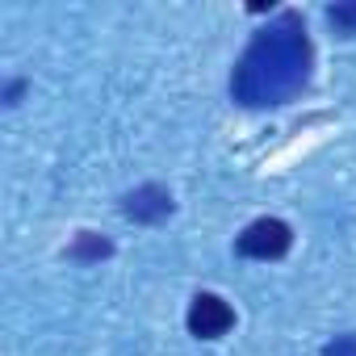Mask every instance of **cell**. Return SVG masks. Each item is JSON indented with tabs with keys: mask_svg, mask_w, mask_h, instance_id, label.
I'll list each match as a JSON object with an SVG mask.
<instances>
[{
	"mask_svg": "<svg viewBox=\"0 0 356 356\" xmlns=\"http://www.w3.org/2000/svg\"><path fill=\"white\" fill-rule=\"evenodd\" d=\"M122 214L130 222H163L172 214V193L163 185H143L122 197Z\"/></svg>",
	"mask_w": 356,
	"mask_h": 356,
	"instance_id": "277c9868",
	"label": "cell"
},
{
	"mask_svg": "<svg viewBox=\"0 0 356 356\" xmlns=\"http://www.w3.org/2000/svg\"><path fill=\"white\" fill-rule=\"evenodd\" d=\"M314 67V51L298 13H281L260 30L231 72V97L248 109H268L293 101Z\"/></svg>",
	"mask_w": 356,
	"mask_h": 356,
	"instance_id": "6da1fadb",
	"label": "cell"
},
{
	"mask_svg": "<svg viewBox=\"0 0 356 356\" xmlns=\"http://www.w3.org/2000/svg\"><path fill=\"white\" fill-rule=\"evenodd\" d=\"M323 356H356V335H335L323 348Z\"/></svg>",
	"mask_w": 356,
	"mask_h": 356,
	"instance_id": "52a82bcc",
	"label": "cell"
},
{
	"mask_svg": "<svg viewBox=\"0 0 356 356\" xmlns=\"http://www.w3.org/2000/svg\"><path fill=\"white\" fill-rule=\"evenodd\" d=\"M109 252H113V243H109V239H101L97 231H80V235H76V243L67 248V256H72V260H80V264H88V260H105Z\"/></svg>",
	"mask_w": 356,
	"mask_h": 356,
	"instance_id": "5b68a950",
	"label": "cell"
},
{
	"mask_svg": "<svg viewBox=\"0 0 356 356\" xmlns=\"http://www.w3.org/2000/svg\"><path fill=\"white\" fill-rule=\"evenodd\" d=\"M185 323H189V335H197V339H222V335L235 327V310H231L218 293H197V298L189 302Z\"/></svg>",
	"mask_w": 356,
	"mask_h": 356,
	"instance_id": "3957f363",
	"label": "cell"
},
{
	"mask_svg": "<svg viewBox=\"0 0 356 356\" xmlns=\"http://www.w3.org/2000/svg\"><path fill=\"white\" fill-rule=\"evenodd\" d=\"M293 248V231L281 218H256L252 227H243V235L235 239V252L243 260H281Z\"/></svg>",
	"mask_w": 356,
	"mask_h": 356,
	"instance_id": "7a4b0ae2",
	"label": "cell"
},
{
	"mask_svg": "<svg viewBox=\"0 0 356 356\" xmlns=\"http://www.w3.org/2000/svg\"><path fill=\"white\" fill-rule=\"evenodd\" d=\"M327 22L335 26V34H356V0H343V5H327Z\"/></svg>",
	"mask_w": 356,
	"mask_h": 356,
	"instance_id": "8992f818",
	"label": "cell"
},
{
	"mask_svg": "<svg viewBox=\"0 0 356 356\" xmlns=\"http://www.w3.org/2000/svg\"><path fill=\"white\" fill-rule=\"evenodd\" d=\"M22 92H26V80H9V88H5V105H17Z\"/></svg>",
	"mask_w": 356,
	"mask_h": 356,
	"instance_id": "ba28073f",
	"label": "cell"
}]
</instances>
